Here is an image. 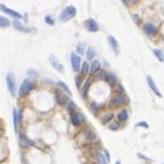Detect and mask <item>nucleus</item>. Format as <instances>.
<instances>
[{
	"label": "nucleus",
	"instance_id": "nucleus-1",
	"mask_svg": "<svg viewBox=\"0 0 164 164\" xmlns=\"http://www.w3.org/2000/svg\"><path fill=\"white\" fill-rule=\"evenodd\" d=\"M36 88V81L31 80V79H25V80L21 83L20 86V97H26V95H29V92L33 91V90Z\"/></svg>",
	"mask_w": 164,
	"mask_h": 164
},
{
	"label": "nucleus",
	"instance_id": "nucleus-2",
	"mask_svg": "<svg viewBox=\"0 0 164 164\" xmlns=\"http://www.w3.org/2000/svg\"><path fill=\"white\" fill-rule=\"evenodd\" d=\"M76 17V7L75 6H68L62 10V13L59 14V21L61 22H66V21L72 20Z\"/></svg>",
	"mask_w": 164,
	"mask_h": 164
},
{
	"label": "nucleus",
	"instance_id": "nucleus-3",
	"mask_svg": "<svg viewBox=\"0 0 164 164\" xmlns=\"http://www.w3.org/2000/svg\"><path fill=\"white\" fill-rule=\"evenodd\" d=\"M87 121L86 116L80 112H76V113H70V123H72L75 127H81L84 123Z\"/></svg>",
	"mask_w": 164,
	"mask_h": 164
},
{
	"label": "nucleus",
	"instance_id": "nucleus-4",
	"mask_svg": "<svg viewBox=\"0 0 164 164\" xmlns=\"http://www.w3.org/2000/svg\"><path fill=\"white\" fill-rule=\"evenodd\" d=\"M112 102L117 106H124V105H128V102H130V99H128V97L124 94H119V92H116V94L113 95V98H112Z\"/></svg>",
	"mask_w": 164,
	"mask_h": 164
},
{
	"label": "nucleus",
	"instance_id": "nucleus-5",
	"mask_svg": "<svg viewBox=\"0 0 164 164\" xmlns=\"http://www.w3.org/2000/svg\"><path fill=\"white\" fill-rule=\"evenodd\" d=\"M6 81H7V90H9V92L14 97L15 92H17V83H15L14 75H13V73H7Z\"/></svg>",
	"mask_w": 164,
	"mask_h": 164
},
{
	"label": "nucleus",
	"instance_id": "nucleus-6",
	"mask_svg": "<svg viewBox=\"0 0 164 164\" xmlns=\"http://www.w3.org/2000/svg\"><path fill=\"white\" fill-rule=\"evenodd\" d=\"M144 33L149 37H155L158 33L157 25H155L153 22H145L144 24Z\"/></svg>",
	"mask_w": 164,
	"mask_h": 164
},
{
	"label": "nucleus",
	"instance_id": "nucleus-7",
	"mask_svg": "<svg viewBox=\"0 0 164 164\" xmlns=\"http://www.w3.org/2000/svg\"><path fill=\"white\" fill-rule=\"evenodd\" d=\"M54 97H55V102L58 103V106H65L66 101L69 99V97H66V95H65V92H62L59 88L55 90V92H54Z\"/></svg>",
	"mask_w": 164,
	"mask_h": 164
},
{
	"label": "nucleus",
	"instance_id": "nucleus-8",
	"mask_svg": "<svg viewBox=\"0 0 164 164\" xmlns=\"http://www.w3.org/2000/svg\"><path fill=\"white\" fill-rule=\"evenodd\" d=\"M70 62H72V69L76 73L80 72V66H81V58L79 55H76L75 53H70Z\"/></svg>",
	"mask_w": 164,
	"mask_h": 164
},
{
	"label": "nucleus",
	"instance_id": "nucleus-9",
	"mask_svg": "<svg viewBox=\"0 0 164 164\" xmlns=\"http://www.w3.org/2000/svg\"><path fill=\"white\" fill-rule=\"evenodd\" d=\"M0 10H2L3 13H6L7 15H10V17H13V18H15V20H18V21H20L21 18H22V15H21L18 11H15V10L9 9L7 6H4V4H2V3H0Z\"/></svg>",
	"mask_w": 164,
	"mask_h": 164
},
{
	"label": "nucleus",
	"instance_id": "nucleus-10",
	"mask_svg": "<svg viewBox=\"0 0 164 164\" xmlns=\"http://www.w3.org/2000/svg\"><path fill=\"white\" fill-rule=\"evenodd\" d=\"M84 28H86L88 32H98L99 31V25H98V22L95 20H92V18L86 20V22H84Z\"/></svg>",
	"mask_w": 164,
	"mask_h": 164
},
{
	"label": "nucleus",
	"instance_id": "nucleus-11",
	"mask_svg": "<svg viewBox=\"0 0 164 164\" xmlns=\"http://www.w3.org/2000/svg\"><path fill=\"white\" fill-rule=\"evenodd\" d=\"M91 86H92V80H91V79H87V80L83 83V86H81V88H80L83 99H87V98H88V92H90V90H91Z\"/></svg>",
	"mask_w": 164,
	"mask_h": 164
},
{
	"label": "nucleus",
	"instance_id": "nucleus-12",
	"mask_svg": "<svg viewBox=\"0 0 164 164\" xmlns=\"http://www.w3.org/2000/svg\"><path fill=\"white\" fill-rule=\"evenodd\" d=\"M20 144L21 146H25V147H31V146H36V142L32 141V139L26 138L25 136V132H22L20 135Z\"/></svg>",
	"mask_w": 164,
	"mask_h": 164
},
{
	"label": "nucleus",
	"instance_id": "nucleus-13",
	"mask_svg": "<svg viewBox=\"0 0 164 164\" xmlns=\"http://www.w3.org/2000/svg\"><path fill=\"white\" fill-rule=\"evenodd\" d=\"M50 62H51V65H53V68L55 70H58L59 73H64L65 72V68L62 66V64L58 61V59L55 58V55H50Z\"/></svg>",
	"mask_w": 164,
	"mask_h": 164
},
{
	"label": "nucleus",
	"instance_id": "nucleus-14",
	"mask_svg": "<svg viewBox=\"0 0 164 164\" xmlns=\"http://www.w3.org/2000/svg\"><path fill=\"white\" fill-rule=\"evenodd\" d=\"M108 43H109V46H110V48L113 50V53L114 54H119L120 53V47H119V43H117V40L114 39L112 35H109L108 36Z\"/></svg>",
	"mask_w": 164,
	"mask_h": 164
},
{
	"label": "nucleus",
	"instance_id": "nucleus-15",
	"mask_svg": "<svg viewBox=\"0 0 164 164\" xmlns=\"http://www.w3.org/2000/svg\"><path fill=\"white\" fill-rule=\"evenodd\" d=\"M101 70V62L98 61V59H94V61L91 62V66H90V70H88V75L91 76H95L98 72Z\"/></svg>",
	"mask_w": 164,
	"mask_h": 164
},
{
	"label": "nucleus",
	"instance_id": "nucleus-16",
	"mask_svg": "<svg viewBox=\"0 0 164 164\" xmlns=\"http://www.w3.org/2000/svg\"><path fill=\"white\" fill-rule=\"evenodd\" d=\"M11 25L14 26V28L17 29V31H20V32H25V33H29V32L32 31L31 28H26L25 25H22V24H21L18 20H14V21H13V24H11Z\"/></svg>",
	"mask_w": 164,
	"mask_h": 164
},
{
	"label": "nucleus",
	"instance_id": "nucleus-17",
	"mask_svg": "<svg viewBox=\"0 0 164 164\" xmlns=\"http://www.w3.org/2000/svg\"><path fill=\"white\" fill-rule=\"evenodd\" d=\"M116 119H117V123H120V124H121V123H127V120H128V112L125 110V109H121V110H119Z\"/></svg>",
	"mask_w": 164,
	"mask_h": 164
},
{
	"label": "nucleus",
	"instance_id": "nucleus-18",
	"mask_svg": "<svg viewBox=\"0 0 164 164\" xmlns=\"http://www.w3.org/2000/svg\"><path fill=\"white\" fill-rule=\"evenodd\" d=\"M146 81H147V84H149V88L152 90V91L155 92L157 97H163V95H161V92L157 90V86H156V83L153 81V79L150 77V76H147V77H146Z\"/></svg>",
	"mask_w": 164,
	"mask_h": 164
},
{
	"label": "nucleus",
	"instance_id": "nucleus-19",
	"mask_svg": "<svg viewBox=\"0 0 164 164\" xmlns=\"http://www.w3.org/2000/svg\"><path fill=\"white\" fill-rule=\"evenodd\" d=\"M99 121L102 123V124H109L110 121H113V113H112V112H106V113H103L102 116L99 117Z\"/></svg>",
	"mask_w": 164,
	"mask_h": 164
},
{
	"label": "nucleus",
	"instance_id": "nucleus-20",
	"mask_svg": "<svg viewBox=\"0 0 164 164\" xmlns=\"http://www.w3.org/2000/svg\"><path fill=\"white\" fill-rule=\"evenodd\" d=\"M103 108H105V105H103L102 102H91L90 103V109H91V112L94 114H98V112L102 110Z\"/></svg>",
	"mask_w": 164,
	"mask_h": 164
},
{
	"label": "nucleus",
	"instance_id": "nucleus-21",
	"mask_svg": "<svg viewBox=\"0 0 164 164\" xmlns=\"http://www.w3.org/2000/svg\"><path fill=\"white\" fill-rule=\"evenodd\" d=\"M88 70H90V64L87 61H81V66H80L81 77H87V76H88Z\"/></svg>",
	"mask_w": 164,
	"mask_h": 164
},
{
	"label": "nucleus",
	"instance_id": "nucleus-22",
	"mask_svg": "<svg viewBox=\"0 0 164 164\" xmlns=\"http://www.w3.org/2000/svg\"><path fill=\"white\" fill-rule=\"evenodd\" d=\"M106 81H108V84H109V86H112V87H114L116 84H119L117 76L114 75L113 72H112V73H108V76H106Z\"/></svg>",
	"mask_w": 164,
	"mask_h": 164
},
{
	"label": "nucleus",
	"instance_id": "nucleus-23",
	"mask_svg": "<svg viewBox=\"0 0 164 164\" xmlns=\"http://www.w3.org/2000/svg\"><path fill=\"white\" fill-rule=\"evenodd\" d=\"M65 106H66V110L69 112V114L70 113H76V112H77V105H76L72 99H68L66 103H65Z\"/></svg>",
	"mask_w": 164,
	"mask_h": 164
},
{
	"label": "nucleus",
	"instance_id": "nucleus-24",
	"mask_svg": "<svg viewBox=\"0 0 164 164\" xmlns=\"http://www.w3.org/2000/svg\"><path fill=\"white\" fill-rule=\"evenodd\" d=\"M86 58H87V62L88 61H94L95 59V55H97V53H95V48L94 47H88L86 50Z\"/></svg>",
	"mask_w": 164,
	"mask_h": 164
},
{
	"label": "nucleus",
	"instance_id": "nucleus-25",
	"mask_svg": "<svg viewBox=\"0 0 164 164\" xmlns=\"http://www.w3.org/2000/svg\"><path fill=\"white\" fill-rule=\"evenodd\" d=\"M94 161H95V164H108V160H106L105 156L101 152H98L94 155Z\"/></svg>",
	"mask_w": 164,
	"mask_h": 164
},
{
	"label": "nucleus",
	"instance_id": "nucleus-26",
	"mask_svg": "<svg viewBox=\"0 0 164 164\" xmlns=\"http://www.w3.org/2000/svg\"><path fill=\"white\" fill-rule=\"evenodd\" d=\"M13 123H14V131L17 134H20V130H18V110H17V108L13 109Z\"/></svg>",
	"mask_w": 164,
	"mask_h": 164
},
{
	"label": "nucleus",
	"instance_id": "nucleus-27",
	"mask_svg": "<svg viewBox=\"0 0 164 164\" xmlns=\"http://www.w3.org/2000/svg\"><path fill=\"white\" fill-rule=\"evenodd\" d=\"M57 84H58V88L61 90V91H64L66 95H69V97H70V95H72V91H70V90H69V87L66 86V83H64V81H61V80H59Z\"/></svg>",
	"mask_w": 164,
	"mask_h": 164
},
{
	"label": "nucleus",
	"instance_id": "nucleus-28",
	"mask_svg": "<svg viewBox=\"0 0 164 164\" xmlns=\"http://www.w3.org/2000/svg\"><path fill=\"white\" fill-rule=\"evenodd\" d=\"M10 25H11V22H10L6 17L0 15V28H9Z\"/></svg>",
	"mask_w": 164,
	"mask_h": 164
},
{
	"label": "nucleus",
	"instance_id": "nucleus-29",
	"mask_svg": "<svg viewBox=\"0 0 164 164\" xmlns=\"http://www.w3.org/2000/svg\"><path fill=\"white\" fill-rule=\"evenodd\" d=\"M84 53H86V46H84L83 44V43H80V44H77V47H76V55H79V57H80V55H83V54Z\"/></svg>",
	"mask_w": 164,
	"mask_h": 164
},
{
	"label": "nucleus",
	"instance_id": "nucleus-30",
	"mask_svg": "<svg viewBox=\"0 0 164 164\" xmlns=\"http://www.w3.org/2000/svg\"><path fill=\"white\" fill-rule=\"evenodd\" d=\"M95 76H97L98 80H103V81H106V76H108V72H106V70H103V69H101Z\"/></svg>",
	"mask_w": 164,
	"mask_h": 164
},
{
	"label": "nucleus",
	"instance_id": "nucleus-31",
	"mask_svg": "<svg viewBox=\"0 0 164 164\" xmlns=\"http://www.w3.org/2000/svg\"><path fill=\"white\" fill-rule=\"evenodd\" d=\"M120 128H121V124H120V123H117V121H110L109 123V130L117 131V130H120Z\"/></svg>",
	"mask_w": 164,
	"mask_h": 164
},
{
	"label": "nucleus",
	"instance_id": "nucleus-32",
	"mask_svg": "<svg viewBox=\"0 0 164 164\" xmlns=\"http://www.w3.org/2000/svg\"><path fill=\"white\" fill-rule=\"evenodd\" d=\"M153 54H155V57L158 59V62H163L164 61L163 51H161V50H157V48H156V50H153Z\"/></svg>",
	"mask_w": 164,
	"mask_h": 164
},
{
	"label": "nucleus",
	"instance_id": "nucleus-33",
	"mask_svg": "<svg viewBox=\"0 0 164 164\" xmlns=\"http://www.w3.org/2000/svg\"><path fill=\"white\" fill-rule=\"evenodd\" d=\"M75 83H76V87H77V90L80 91L81 86H83V77H81L80 75H77V76L75 77Z\"/></svg>",
	"mask_w": 164,
	"mask_h": 164
},
{
	"label": "nucleus",
	"instance_id": "nucleus-34",
	"mask_svg": "<svg viewBox=\"0 0 164 164\" xmlns=\"http://www.w3.org/2000/svg\"><path fill=\"white\" fill-rule=\"evenodd\" d=\"M44 21L48 24V25H51V26L55 24V21H54V18L51 17V15H46V17H44Z\"/></svg>",
	"mask_w": 164,
	"mask_h": 164
},
{
	"label": "nucleus",
	"instance_id": "nucleus-35",
	"mask_svg": "<svg viewBox=\"0 0 164 164\" xmlns=\"http://www.w3.org/2000/svg\"><path fill=\"white\" fill-rule=\"evenodd\" d=\"M28 73L29 76H31V77H39V72H37V70H35V69H28Z\"/></svg>",
	"mask_w": 164,
	"mask_h": 164
},
{
	"label": "nucleus",
	"instance_id": "nucleus-36",
	"mask_svg": "<svg viewBox=\"0 0 164 164\" xmlns=\"http://www.w3.org/2000/svg\"><path fill=\"white\" fill-rule=\"evenodd\" d=\"M116 90L119 94H124V87H123L121 84H116Z\"/></svg>",
	"mask_w": 164,
	"mask_h": 164
},
{
	"label": "nucleus",
	"instance_id": "nucleus-37",
	"mask_svg": "<svg viewBox=\"0 0 164 164\" xmlns=\"http://www.w3.org/2000/svg\"><path fill=\"white\" fill-rule=\"evenodd\" d=\"M136 127H142V128H149V124H147L146 121H139L138 124H136Z\"/></svg>",
	"mask_w": 164,
	"mask_h": 164
},
{
	"label": "nucleus",
	"instance_id": "nucleus-38",
	"mask_svg": "<svg viewBox=\"0 0 164 164\" xmlns=\"http://www.w3.org/2000/svg\"><path fill=\"white\" fill-rule=\"evenodd\" d=\"M22 121H24V112L20 110V112H18V124H20V123H22Z\"/></svg>",
	"mask_w": 164,
	"mask_h": 164
},
{
	"label": "nucleus",
	"instance_id": "nucleus-39",
	"mask_svg": "<svg viewBox=\"0 0 164 164\" xmlns=\"http://www.w3.org/2000/svg\"><path fill=\"white\" fill-rule=\"evenodd\" d=\"M136 156H138L139 158H142V160H145V161H152V158H149V157H146V156H144L142 153H138Z\"/></svg>",
	"mask_w": 164,
	"mask_h": 164
},
{
	"label": "nucleus",
	"instance_id": "nucleus-40",
	"mask_svg": "<svg viewBox=\"0 0 164 164\" xmlns=\"http://www.w3.org/2000/svg\"><path fill=\"white\" fill-rule=\"evenodd\" d=\"M103 156H105V158L108 160V163H109V160H110V155H109V150H103Z\"/></svg>",
	"mask_w": 164,
	"mask_h": 164
},
{
	"label": "nucleus",
	"instance_id": "nucleus-41",
	"mask_svg": "<svg viewBox=\"0 0 164 164\" xmlns=\"http://www.w3.org/2000/svg\"><path fill=\"white\" fill-rule=\"evenodd\" d=\"M123 4H125V6H132V4H135V2H123Z\"/></svg>",
	"mask_w": 164,
	"mask_h": 164
},
{
	"label": "nucleus",
	"instance_id": "nucleus-42",
	"mask_svg": "<svg viewBox=\"0 0 164 164\" xmlns=\"http://www.w3.org/2000/svg\"><path fill=\"white\" fill-rule=\"evenodd\" d=\"M132 18H134V21H135V22H141V20H139V17H138V15H135V14H132Z\"/></svg>",
	"mask_w": 164,
	"mask_h": 164
},
{
	"label": "nucleus",
	"instance_id": "nucleus-43",
	"mask_svg": "<svg viewBox=\"0 0 164 164\" xmlns=\"http://www.w3.org/2000/svg\"><path fill=\"white\" fill-rule=\"evenodd\" d=\"M3 132V123H2V120H0V134Z\"/></svg>",
	"mask_w": 164,
	"mask_h": 164
},
{
	"label": "nucleus",
	"instance_id": "nucleus-44",
	"mask_svg": "<svg viewBox=\"0 0 164 164\" xmlns=\"http://www.w3.org/2000/svg\"><path fill=\"white\" fill-rule=\"evenodd\" d=\"M114 164H121V161H120V160H117V161H116V163H114Z\"/></svg>",
	"mask_w": 164,
	"mask_h": 164
}]
</instances>
